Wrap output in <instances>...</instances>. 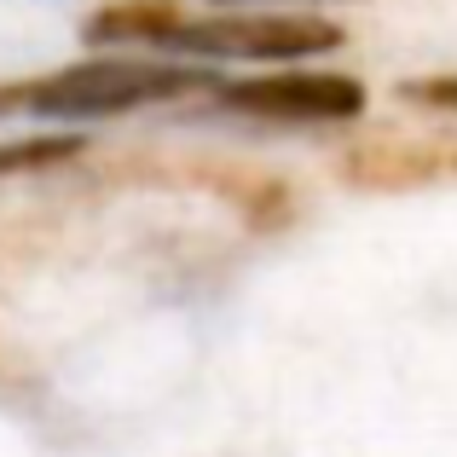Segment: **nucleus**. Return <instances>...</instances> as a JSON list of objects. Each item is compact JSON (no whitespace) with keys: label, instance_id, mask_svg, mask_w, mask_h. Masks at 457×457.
I'll return each mask as SVG.
<instances>
[{"label":"nucleus","instance_id":"nucleus-1","mask_svg":"<svg viewBox=\"0 0 457 457\" xmlns=\"http://www.w3.org/2000/svg\"><path fill=\"white\" fill-rule=\"evenodd\" d=\"M191 70L174 64H76L64 76H41L23 87H0V111L29 116H116L134 104H156L191 87Z\"/></svg>","mask_w":457,"mask_h":457},{"label":"nucleus","instance_id":"nucleus-2","mask_svg":"<svg viewBox=\"0 0 457 457\" xmlns=\"http://www.w3.org/2000/svg\"><path fill=\"white\" fill-rule=\"evenodd\" d=\"M220 99L232 104V111L272 116V122H342V116H359L365 93H359V81H353V76L278 70V76L232 81V87H220Z\"/></svg>","mask_w":457,"mask_h":457},{"label":"nucleus","instance_id":"nucleus-3","mask_svg":"<svg viewBox=\"0 0 457 457\" xmlns=\"http://www.w3.org/2000/svg\"><path fill=\"white\" fill-rule=\"evenodd\" d=\"M174 41L214 58H284L290 64V58L330 53L342 29L319 18H220V23H179Z\"/></svg>","mask_w":457,"mask_h":457},{"label":"nucleus","instance_id":"nucleus-4","mask_svg":"<svg viewBox=\"0 0 457 457\" xmlns=\"http://www.w3.org/2000/svg\"><path fill=\"white\" fill-rule=\"evenodd\" d=\"M174 29H179V12L168 0H128V6L87 18L93 41H174Z\"/></svg>","mask_w":457,"mask_h":457},{"label":"nucleus","instance_id":"nucleus-5","mask_svg":"<svg viewBox=\"0 0 457 457\" xmlns=\"http://www.w3.org/2000/svg\"><path fill=\"white\" fill-rule=\"evenodd\" d=\"M76 145L70 139H41V145H18V151H0V168H29V162H53V156H70Z\"/></svg>","mask_w":457,"mask_h":457}]
</instances>
